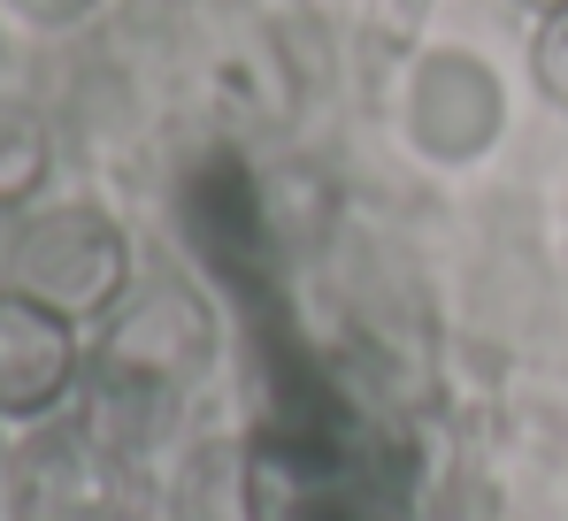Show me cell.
<instances>
[{"instance_id": "7a4b0ae2", "label": "cell", "mask_w": 568, "mask_h": 521, "mask_svg": "<svg viewBox=\"0 0 568 521\" xmlns=\"http://www.w3.org/2000/svg\"><path fill=\"white\" fill-rule=\"evenodd\" d=\"M207 360H215V307L185 276H146L100 315V346H93L100 376H131V384H154V391L185 399L207 376Z\"/></svg>"}, {"instance_id": "5b68a950", "label": "cell", "mask_w": 568, "mask_h": 521, "mask_svg": "<svg viewBox=\"0 0 568 521\" xmlns=\"http://www.w3.org/2000/svg\"><path fill=\"white\" fill-rule=\"evenodd\" d=\"M407 131L430 162H476L491 154V139L507 131V92L491 78V62L469 47H438L415 62L407 78Z\"/></svg>"}, {"instance_id": "5bb4252c", "label": "cell", "mask_w": 568, "mask_h": 521, "mask_svg": "<svg viewBox=\"0 0 568 521\" xmlns=\"http://www.w3.org/2000/svg\"><path fill=\"white\" fill-rule=\"evenodd\" d=\"M523 8H538V16H554V8H568V0H523Z\"/></svg>"}, {"instance_id": "6da1fadb", "label": "cell", "mask_w": 568, "mask_h": 521, "mask_svg": "<svg viewBox=\"0 0 568 521\" xmlns=\"http://www.w3.org/2000/svg\"><path fill=\"white\" fill-rule=\"evenodd\" d=\"M8 284L23 299L54 307V315L85 323V315H108L131 292V246H123V231L100 207H85V200L39 207L16 231V246H8Z\"/></svg>"}, {"instance_id": "4fadbf2b", "label": "cell", "mask_w": 568, "mask_h": 521, "mask_svg": "<svg viewBox=\"0 0 568 521\" xmlns=\"http://www.w3.org/2000/svg\"><path fill=\"white\" fill-rule=\"evenodd\" d=\"M331 521H407L399 507H346V514H331Z\"/></svg>"}, {"instance_id": "ba28073f", "label": "cell", "mask_w": 568, "mask_h": 521, "mask_svg": "<svg viewBox=\"0 0 568 521\" xmlns=\"http://www.w3.org/2000/svg\"><path fill=\"white\" fill-rule=\"evenodd\" d=\"M254 192H262V223H270L277 260L315 254L338 223V192L315 162H270V170H254Z\"/></svg>"}, {"instance_id": "8992f818", "label": "cell", "mask_w": 568, "mask_h": 521, "mask_svg": "<svg viewBox=\"0 0 568 521\" xmlns=\"http://www.w3.org/2000/svg\"><path fill=\"white\" fill-rule=\"evenodd\" d=\"M78 384H85L78 323L23 299L16 284H0V415H16V422L54 415Z\"/></svg>"}, {"instance_id": "9c48e42d", "label": "cell", "mask_w": 568, "mask_h": 521, "mask_svg": "<svg viewBox=\"0 0 568 521\" xmlns=\"http://www.w3.org/2000/svg\"><path fill=\"white\" fill-rule=\"evenodd\" d=\"M178 521H254V507H246V437H215L178 468Z\"/></svg>"}, {"instance_id": "3957f363", "label": "cell", "mask_w": 568, "mask_h": 521, "mask_svg": "<svg viewBox=\"0 0 568 521\" xmlns=\"http://www.w3.org/2000/svg\"><path fill=\"white\" fill-rule=\"evenodd\" d=\"M185 238L200 268L231 292H270V268H277V246H270V223H262V192H254V170L239 154H207L200 170L185 176Z\"/></svg>"}, {"instance_id": "30bf717a", "label": "cell", "mask_w": 568, "mask_h": 521, "mask_svg": "<svg viewBox=\"0 0 568 521\" xmlns=\"http://www.w3.org/2000/svg\"><path fill=\"white\" fill-rule=\"evenodd\" d=\"M54 170V139H47V115L31 100H8L0 92V207H23Z\"/></svg>"}, {"instance_id": "52a82bcc", "label": "cell", "mask_w": 568, "mask_h": 521, "mask_svg": "<svg viewBox=\"0 0 568 521\" xmlns=\"http://www.w3.org/2000/svg\"><path fill=\"white\" fill-rule=\"evenodd\" d=\"M85 391V407H78V430L93 437L100 452H115V460H146L162 437H170V422H178V391H154V384H131V376H85L78 384Z\"/></svg>"}, {"instance_id": "277c9868", "label": "cell", "mask_w": 568, "mask_h": 521, "mask_svg": "<svg viewBox=\"0 0 568 521\" xmlns=\"http://www.w3.org/2000/svg\"><path fill=\"white\" fill-rule=\"evenodd\" d=\"M8 507H16V521H131L139 483H131V460L100 452L70 422V430H47L39 445H23Z\"/></svg>"}, {"instance_id": "7c38bea8", "label": "cell", "mask_w": 568, "mask_h": 521, "mask_svg": "<svg viewBox=\"0 0 568 521\" xmlns=\"http://www.w3.org/2000/svg\"><path fill=\"white\" fill-rule=\"evenodd\" d=\"M8 16H23L31 31H70V23H85L100 0H0Z\"/></svg>"}, {"instance_id": "8fae6325", "label": "cell", "mask_w": 568, "mask_h": 521, "mask_svg": "<svg viewBox=\"0 0 568 521\" xmlns=\"http://www.w3.org/2000/svg\"><path fill=\"white\" fill-rule=\"evenodd\" d=\"M530 78H538V92L568 115V8L538 16V31H530Z\"/></svg>"}]
</instances>
